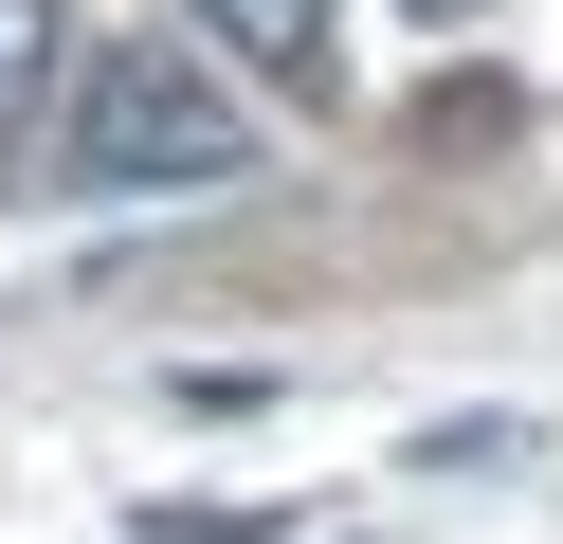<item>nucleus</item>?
Returning <instances> with one entry per match:
<instances>
[{
	"instance_id": "obj_1",
	"label": "nucleus",
	"mask_w": 563,
	"mask_h": 544,
	"mask_svg": "<svg viewBox=\"0 0 563 544\" xmlns=\"http://www.w3.org/2000/svg\"><path fill=\"white\" fill-rule=\"evenodd\" d=\"M55 181L74 200H236V181H273L255 109H236V73L183 36H91L74 55V109H55Z\"/></svg>"
},
{
	"instance_id": "obj_2",
	"label": "nucleus",
	"mask_w": 563,
	"mask_h": 544,
	"mask_svg": "<svg viewBox=\"0 0 563 544\" xmlns=\"http://www.w3.org/2000/svg\"><path fill=\"white\" fill-rule=\"evenodd\" d=\"M200 36H236V73L255 91H291V109H328L345 91V55H328V0H183Z\"/></svg>"
},
{
	"instance_id": "obj_3",
	"label": "nucleus",
	"mask_w": 563,
	"mask_h": 544,
	"mask_svg": "<svg viewBox=\"0 0 563 544\" xmlns=\"http://www.w3.org/2000/svg\"><path fill=\"white\" fill-rule=\"evenodd\" d=\"M74 0H0V164H19V145L55 127V109H74Z\"/></svg>"
},
{
	"instance_id": "obj_4",
	"label": "nucleus",
	"mask_w": 563,
	"mask_h": 544,
	"mask_svg": "<svg viewBox=\"0 0 563 544\" xmlns=\"http://www.w3.org/2000/svg\"><path fill=\"white\" fill-rule=\"evenodd\" d=\"M418 19H473V0H418Z\"/></svg>"
}]
</instances>
